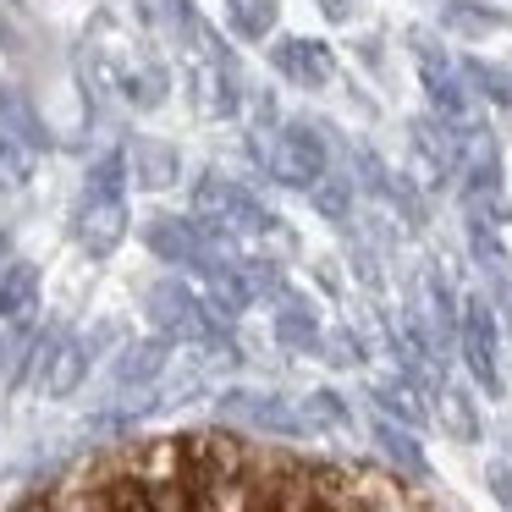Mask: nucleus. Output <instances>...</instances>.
<instances>
[{
    "mask_svg": "<svg viewBox=\"0 0 512 512\" xmlns=\"http://www.w3.org/2000/svg\"><path fill=\"white\" fill-rule=\"evenodd\" d=\"M127 226H133V215H127V160L122 149H111L89 166L83 199L72 210V237L89 259H111L127 243Z\"/></svg>",
    "mask_w": 512,
    "mask_h": 512,
    "instance_id": "nucleus-1",
    "label": "nucleus"
},
{
    "mask_svg": "<svg viewBox=\"0 0 512 512\" xmlns=\"http://www.w3.org/2000/svg\"><path fill=\"white\" fill-rule=\"evenodd\" d=\"M193 215L226 226V232H259V237L281 232V215L265 210L254 188H243L237 177H226V171H215V166L193 182Z\"/></svg>",
    "mask_w": 512,
    "mask_h": 512,
    "instance_id": "nucleus-2",
    "label": "nucleus"
},
{
    "mask_svg": "<svg viewBox=\"0 0 512 512\" xmlns=\"http://www.w3.org/2000/svg\"><path fill=\"white\" fill-rule=\"evenodd\" d=\"M496 347H501V314L485 292L463 298V331H457V353H463L468 375L485 397H501V369H496Z\"/></svg>",
    "mask_w": 512,
    "mask_h": 512,
    "instance_id": "nucleus-3",
    "label": "nucleus"
},
{
    "mask_svg": "<svg viewBox=\"0 0 512 512\" xmlns=\"http://www.w3.org/2000/svg\"><path fill=\"white\" fill-rule=\"evenodd\" d=\"M144 314H149V325H155L166 342H177V336H210L215 331L204 298L188 287V281H177V276H160L155 287L144 292Z\"/></svg>",
    "mask_w": 512,
    "mask_h": 512,
    "instance_id": "nucleus-4",
    "label": "nucleus"
},
{
    "mask_svg": "<svg viewBox=\"0 0 512 512\" xmlns=\"http://www.w3.org/2000/svg\"><path fill=\"white\" fill-rule=\"evenodd\" d=\"M270 67L292 83V89H331L336 83V50L325 39H298V34H276L270 39Z\"/></svg>",
    "mask_w": 512,
    "mask_h": 512,
    "instance_id": "nucleus-5",
    "label": "nucleus"
},
{
    "mask_svg": "<svg viewBox=\"0 0 512 512\" xmlns=\"http://www.w3.org/2000/svg\"><path fill=\"white\" fill-rule=\"evenodd\" d=\"M122 160H127V188L138 193H166L182 177V149L155 133H133L122 144Z\"/></svg>",
    "mask_w": 512,
    "mask_h": 512,
    "instance_id": "nucleus-6",
    "label": "nucleus"
},
{
    "mask_svg": "<svg viewBox=\"0 0 512 512\" xmlns=\"http://www.w3.org/2000/svg\"><path fill=\"white\" fill-rule=\"evenodd\" d=\"M435 28H441L446 39H463V45H474V39H485V34H501V28H512V12H501V6H485V0H441Z\"/></svg>",
    "mask_w": 512,
    "mask_h": 512,
    "instance_id": "nucleus-7",
    "label": "nucleus"
},
{
    "mask_svg": "<svg viewBox=\"0 0 512 512\" xmlns=\"http://www.w3.org/2000/svg\"><path fill=\"white\" fill-rule=\"evenodd\" d=\"M39 309V265L34 259H12L0 265V320L6 325H28Z\"/></svg>",
    "mask_w": 512,
    "mask_h": 512,
    "instance_id": "nucleus-8",
    "label": "nucleus"
},
{
    "mask_svg": "<svg viewBox=\"0 0 512 512\" xmlns=\"http://www.w3.org/2000/svg\"><path fill=\"white\" fill-rule=\"evenodd\" d=\"M89 364H94V347L89 342H78V336H56L39 386H45L50 397H72V391L83 386V375H89Z\"/></svg>",
    "mask_w": 512,
    "mask_h": 512,
    "instance_id": "nucleus-9",
    "label": "nucleus"
},
{
    "mask_svg": "<svg viewBox=\"0 0 512 512\" xmlns=\"http://www.w3.org/2000/svg\"><path fill=\"white\" fill-rule=\"evenodd\" d=\"M369 435H375L380 457H386L402 479H419V485L430 479V463H424V446L413 441V430H402V424H391V419H375V424H369Z\"/></svg>",
    "mask_w": 512,
    "mask_h": 512,
    "instance_id": "nucleus-10",
    "label": "nucleus"
},
{
    "mask_svg": "<svg viewBox=\"0 0 512 512\" xmlns=\"http://www.w3.org/2000/svg\"><path fill=\"white\" fill-rule=\"evenodd\" d=\"M166 100H171L166 61H133V67H122V105L127 111H160Z\"/></svg>",
    "mask_w": 512,
    "mask_h": 512,
    "instance_id": "nucleus-11",
    "label": "nucleus"
},
{
    "mask_svg": "<svg viewBox=\"0 0 512 512\" xmlns=\"http://www.w3.org/2000/svg\"><path fill=\"white\" fill-rule=\"evenodd\" d=\"M276 342L287 347V353H325L320 320H314V309L298 298V292H287L281 309H276Z\"/></svg>",
    "mask_w": 512,
    "mask_h": 512,
    "instance_id": "nucleus-12",
    "label": "nucleus"
},
{
    "mask_svg": "<svg viewBox=\"0 0 512 512\" xmlns=\"http://www.w3.org/2000/svg\"><path fill=\"white\" fill-rule=\"evenodd\" d=\"M309 204H314V215H320V221H331L336 232H347V226L358 221V182H353V171L336 166L331 177L309 193Z\"/></svg>",
    "mask_w": 512,
    "mask_h": 512,
    "instance_id": "nucleus-13",
    "label": "nucleus"
},
{
    "mask_svg": "<svg viewBox=\"0 0 512 512\" xmlns=\"http://www.w3.org/2000/svg\"><path fill=\"white\" fill-rule=\"evenodd\" d=\"M457 67H463L468 89H474V100L485 111H512V67L485 61V56H457Z\"/></svg>",
    "mask_w": 512,
    "mask_h": 512,
    "instance_id": "nucleus-14",
    "label": "nucleus"
},
{
    "mask_svg": "<svg viewBox=\"0 0 512 512\" xmlns=\"http://www.w3.org/2000/svg\"><path fill=\"white\" fill-rule=\"evenodd\" d=\"M347 171H353L358 193H364V199H375L380 210H386L391 182H397V166H386V155H380L375 144H353V149H347Z\"/></svg>",
    "mask_w": 512,
    "mask_h": 512,
    "instance_id": "nucleus-15",
    "label": "nucleus"
},
{
    "mask_svg": "<svg viewBox=\"0 0 512 512\" xmlns=\"http://www.w3.org/2000/svg\"><path fill=\"white\" fill-rule=\"evenodd\" d=\"M166 358H171L166 336H149V342L122 347V358H116V386H149V380H160Z\"/></svg>",
    "mask_w": 512,
    "mask_h": 512,
    "instance_id": "nucleus-16",
    "label": "nucleus"
},
{
    "mask_svg": "<svg viewBox=\"0 0 512 512\" xmlns=\"http://www.w3.org/2000/svg\"><path fill=\"white\" fill-rule=\"evenodd\" d=\"M138 6V23L144 28H155V34H171L177 45H188L193 39V28L204 23L199 12H193L188 0H133Z\"/></svg>",
    "mask_w": 512,
    "mask_h": 512,
    "instance_id": "nucleus-17",
    "label": "nucleus"
},
{
    "mask_svg": "<svg viewBox=\"0 0 512 512\" xmlns=\"http://www.w3.org/2000/svg\"><path fill=\"white\" fill-rule=\"evenodd\" d=\"M0 127H6L17 144H28L34 155H45V149H50V127L39 122V111L23 100V94H12V89L0 94Z\"/></svg>",
    "mask_w": 512,
    "mask_h": 512,
    "instance_id": "nucleus-18",
    "label": "nucleus"
},
{
    "mask_svg": "<svg viewBox=\"0 0 512 512\" xmlns=\"http://www.w3.org/2000/svg\"><path fill=\"white\" fill-rule=\"evenodd\" d=\"M226 17H232L237 39L248 45H265L281 23V0H226Z\"/></svg>",
    "mask_w": 512,
    "mask_h": 512,
    "instance_id": "nucleus-19",
    "label": "nucleus"
},
{
    "mask_svg": "<svg viewBox=\"0 0 512 512\" xmlns=\"http://www.w3.org/2000/svg\"><path fill=\"white\" fill-rule=\"evenodd\" d=\"M386 210L397 215V221L408 226V232H424V226H430V193H424V182L413 177V171H397Z\"/></svg>",
    "mask_w": 512,
    "mask_h": 512,
    "instance_id": "nucleus-20",
    "label": "nucleus"
},
{
    "mask_svg": "<svg viewBox=\"0 0 512 512\" xmlns=\"http://www.w3.org/2000/svg\"><path fill=\"white\" fill-rule=\"evenodd\" d=\"M441 424L457 435V441L474 446L479 435H485V419H479V408H474V391L468 386H441Z\"/></svg>",
    "mask_w": 512,
    "mask_h": 512,
    "instance_id": "nucleus-21",
    "label": "nucleus"
},
{
    "mask_svg": "<svg viewBox=\"0 0 512 512\" xmlns=\"http://www.w3.org/2000/svg\"><path fill=\"white\" fill-rule=\"evenodd\" d=\"M369 397H375L380 419L402 424V430H419V424H424V408L413 402V386H408V380H380V386L369 391Z\"/></svg>",
    "mask_w": 512,
    "mask_h": 512,
    "instance_id": "nucleus-22",
    "label": "nucleus"
},
{
    "mask_svg": "<svg viewBox=\"0 0 512 512\" xmlns=\"http://www.w3.org/2000/svg\"><path fill=\"white\" fill-rule=\"evenodd\" d=\"M463 237H468V259H474L479 270H485L490 281L496 276H507V248H501V232L496 226H485V221H463Z\"/></svg>",
    "mask_w": 512,
    "mask_h": 512,
    "instance_id": "nucleus-23",
    "label": "nucleus"
},
{
    "mask_svg": "<svg viewBox=\"0 0 512 512\" xmlns=\"http://www.w3.org/2000/svg\"><path fill=\"white\" fill-rule=\"evenodd\" d=\"M100 490H105V512H155V496L133 468H116Z\"/></svg>",
    "mask_w": 512,
    "mask_h": 512,
    "instance_id": "nucleus-24",
    "label": "nucleus"
},
{
    "mask_svg": "<svg viewBox=\"0 0 512 512\" xmlns=\"http://www.w3.org/2000/svg\"><path fill=\"white\" fill-rule=\"evenodd\" d=\"M39 155L28 144H17L6 127H0V188H28V177H34Z\"/></svg>",
    "mask_w": 512,
    "mask_h": 512,
    "instance_id": "nucleus-25",
    "label": "nucleus"
},
{
    "mask_svg": "<svg viewBox=\"0 0 512 512\" xmlns=\"http://www.w3.org/2000/svg\"><path fill=\"white\" fill-rule=\"evenodd\" d=\"M303 419H309V430H353V408H347L336 391H309Z\"/></svg>",
    "mask_w": 512,
    "mask_h": 512,
    "instance_id": "nucleus-26",
    "label": "nucleus"
},
{
    "mask_svg": "<svg viewBox=\"0 0 512 512\" xmlns=\"http://www.w3.org/2000/svg\"><path fill=\"white\" fill-rule=\"evenodd\" d=\"M325 358H331L336 369L364 364V342H358V331H331V336H325Z\"/></svg>",
    "mask_w": 512,
    "mask_h": 512,
    "instance_id": "nucleus-27",
    "label": "nucleus"
},
{
    "mask_svg": "<svg viewBox=\"0 0 512 512\" xmlns=\"http://www.w3.org/2000/svg\"><path fill=\"white\" fill-rule=\"evenodd\" d=\"M56 512H105V490L100 485H72V490H56Z\"/></svg>",
    "mask_w": 512,
    "mask_h": 512,
    "instance_id": "nucleus-28",
    "label": "nucleus"
},
{
    "mask_svg": "<svg viewBox=\"0 0 512 512\" xmlns=\"http://www.w3.org/2000/svg\"><path fill=\"white\" fill-rule=\"evenodd\" d=\"M485 485H490V496L501 501V512H512V468L507 463H490L485 468Z\"/></svg>",
    "mask_w": 512,
    "mask_h": 512,
    "instance_id": "nucleus-29",
    "label": "nucleus"
},
{
    "mask_svg": "<svg viewBox=\"0 0 512 512\" xmlns=\"http://www.w3.org/2000/svg\"><path fill=\"white\" fill-rule=\"evenodd\" d=\"M353 56H358V67L380 72V67H386V39H380V34H364V39L353 45Z\"/></svg>",
    "mask_w": 512,
    "mask_h": 512,
    "instance_id": "nucleus-30",
    "label": "nucleus"
},
{
    "mask_svg": "<svg viewBox=\"0 0 512 512\" xmlns=\"http://www.w3.org/2000/svg\"><path fill=\"white\" fill-rule=\"evenodd\" d=\"M314 6H320V17H325V23H336V28L353 23V12H358V0H314Z\"/></svg>",
    "mask_w": 512,
    "mask_h": 512,
    "instance_id": "nucleus-31",
    "label": "nucleus"
},
{
    "mask_svg": "<svg viewBox=\"0 0 512 512\" xmlns=\"http://www.w3.org/2000/svg\"><path fill=\"white\" fill-rule=\"evenodd\" d=\"M314 276H320V287H325V292H342V276H336L331 259H320V265H314Z\"/></svg>",
    "mask_w": 512,
    "mask_h": 512,
    "instance_id": "nucleus-32",
    "label": "nucleus"
},
{
    "mask_svg": "<svg viewBox=\"0 0 512 512\" xmlns=\"http://www.w3.org/2000/svg\"><path fill=\"white\" fill-rule=\"evenodd\" d=\"M12 512H56V496H23Z\"/></svg>",
    "mask_w": 512,
    "mask_h": 512,
    "instance_id": "nucleus-33",
    "label": "nucleus"
},
{
    "mask_svg": "<svg viewBox=\"0 0 512 512\" xmlns=\"http://www.w3.org/2000/svg\"><path fill=\"white\" fill-rule=\"evenodd\" d=\"M0 45H17V39H12V23H6V12H0Z\"/></svg>",
    "mask_w": 512,
    "mask_h": 512,
    "instance_id": "nucleus-34",
    "label": "nucleus"
},
{
    "mask_svg": "<svg viewBox=\"0 0 512 512\" xmlns=\"http://www.w3.org/2000/svg\"><path fill=\"white\" fill-rule=\"evenodd\" d=\"M314 512H336V507H314Z\"/></svg>",
    "mask_w": 512,
    "mask_h": 512,
    "instance_id": "nucleus-35",
    "label": "nucleus"
}]
</instances>
